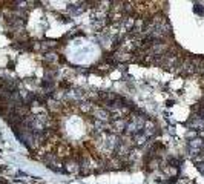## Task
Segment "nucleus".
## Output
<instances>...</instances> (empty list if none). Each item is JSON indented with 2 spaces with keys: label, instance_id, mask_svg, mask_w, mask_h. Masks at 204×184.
Here are the masks:
<instances>
[{
  "label": "nucleus",
  "instance_id": "nucleus-1",
  "mask_svg": "<svg viewBox=\"0 0 204 184\" xmlns=\"http://www.w3.org/2000/svg\"><path fill=\"white\" fill-rule=\"evenodd\" d=\"M0 184H9V182H6V181H3V179H0Z\"/></svg>",
  "mask_w": 204,
  "mask_h": 184
}]
</instances>
